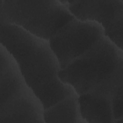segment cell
I'll return each instance as SVG.
<instances>
[{
  "instance_id": "1",
  "label": "cell",
  "mask_w": 123,
  "mask_h": 123,
  "mask_svg": "<svg viewBox=\"0 0 123 123\" xmlns=\"http://www.w3.org/2000/svg\"><path fill=\"white\" fill-rule=\"evenodd\" d=\"M0 27V44L15 61L44 109L75 93L71 86L59 78L61 68L48 40L13 25L4 24Z\"/></svg>"
},
{
  "instance_id": "5",
  "label": "cell",
  "mask_w": 123,
  "mask_h": 123,
  "mask_svg": "<svg viewBox=\"0 0 123 123\" xmlns=\"http://www.w3.org/2000/svg\"><path fill=\"white\" fill-rule=\"evenodd\" d=\"M104 35V29L99 24L74 17L57 30L49 42L62 70Z\"/></svg>"
},
{
  "instance_id": "6",
  "label": "cell",
  "mask_w": 123,
  "mask_h": 123,
  "mask_svg": "<svg viewBox=\"0 0 123 123\" xmlns=\"http://www.w3.org/2000/svg\"><path fill=\"white\" fill-rule=\"evenodd\" d=\"M76 18L99 24L104 35L123 49V0H68Z\"/></svg>"
},
{
  "instance_id": "8",
  "label": "cell",
  "mask_w": 123,
  "mask_h": 123,
  "mask_svg": "<svg viewBox=\"0 0 123 123\" xmlns=\"http://www.w3.org/2000/svg\"><path fill=\"white\" fill-rule=\"evenodd\" d=\"M78 97L74 93L44 109L43 119L45 123H86L81 114Z\"/></svg>"
},
{
  "instance_id": "2",
  "label": "cell",
  "mask_w": 123,
  "mask_h": 123,
  "mask_svg": "<svg viewBox=\"0 0 123 123\" xmlns=\"http://www.w3.org/2000/svg\"><path fill=\"white\" fill-rule=\"evenodd\" d=\"M0 123H45L44 107L0 44Z\"/></svg>"
},
{
  "instance_id": "7",
  "label": "cell",
  "mask_w": 123,
  "mask_h": 123,
  "mask_svg": "<svg viewBox=\"0 0 123 123\" xmlns=\"http://www.w3.org/2000/svg\"><path fill=\"white\" fill-rule=\"evenodd\" d=\"M82 118L86 123H113L111 99L88 93L78 97Z\"/></svg>"
},
{
  "instance_id": "3",
  "label": "cell",
  "mask_w": 123,
  "mask_h": 123,
  "mask_svg": "<svg viewBox=\"0 0 123 123\" xmlns=\"http://www.w3.org/2000/svg\"><path fill=\"white\" fill-rule=\"evenodd\" d=\"M74 18L60 0H0V25H15L48 41Z\"/></svg>"
},
{
  "instance_id": "9",
  "label": "cell",
  "mask_w": 123,
  "mask_h": 123,
  "mask_svg": "<svg viewBox=\"0 0 123 123\" xmlns=\"http://www.w3.org/2000/svg\"><path fill=\"white\" fill-rule=\"evenodd\" d=\"M111 108L114 118L113 123L123 118V88L118 90L111 100Z\"/></svg>"
},
{
  "instance_id": "4",
  "label": "cell",
  "mask_w": 123,
  "mask_h": 123,
  "mask_svg": "<svg viewBox=\"0 0 123 123\" xmlns=\"http://www.w3.org/2000/svg\"><path fill=\"white\" fill-rule=\"evenodd\" d=\"M123 49L105 35L58 73L62 82L80 96L87 92L123 64Z\"/></svg>"
}]
</instances>
